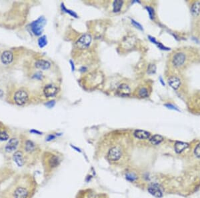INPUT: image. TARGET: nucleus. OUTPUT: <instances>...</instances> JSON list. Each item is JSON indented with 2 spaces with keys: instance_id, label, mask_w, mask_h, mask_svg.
<instances>
[{
  "instance_id": "obj_1",
  "label": "nucleus",
  "mask_w": 200,
  "mask_h": 198,
  "mask_svg": "<svg viewBox=\"0 0 200 198\" xmlns=\"http://www.w3.org/2000/svg\"><path fill=\"white\" fill-rule=\"evenodd\" d=\"M31 181L27 177L23 176L5 190L2 198H30L31 195Z\"/></svg>"
},
{
  "instance_id": "obj_2",
  "label": "nucleus",
  "mask_w": 200,
  "mask_h": 198,
  "mask_svg": "<svg viewBox=\"0 0 200 198\" xmlns=\"http://www.w3.org/2000/svg\"><path fill=\"white\" fill-rule=\"evenodd\" d=\"M192 53L189 49H179L174 52L171 57L172 66L177 70H183L189 65L193 59Z\"/></svg>"
},
{
  "instance_id": "obj_3",
  "label": "nucleus",
  "mask_w": 200,
  "mask_h": 198,
  "mask_svg": "<svg viewBox=\"0 0 200 198\" xmlns=\"http://www.w3.org/2000/svg\"><path fill=\"white\" fill-rule=\"evenodd\" d=\"M45 24H46V19L45 17L43 16L39 17L37 20L33 21L31 23V31L35 35H40Z\"/></svg>"
},
{
  "instance_id": "obj_4",
  "label": "nucleus",
  "mask_w": 200,
  "mask_h": 198,
  "mask_svg": "<svg viewBox=\"0 0 200 198\" xmlns=\"http://www.w3.org/2000/svg\"><path fill=\"white\" fill-rule=\"evenodd\" d=\"M13 100L15 104L18 106H23L26 104L29 100V96L25 90H20L17 91L13 96Z\"/></svg>"
},
{
  "instance_id": "obj_5",
  "label": "nucleus",
  "mask_w": 200,
  "mask_h": 198,
  "mask_svg": "<svg viewBox=\"0 0 200 198\" xmlns=\"http://www.w3.org/2000/svg\"><path fill=\"white\" fill-rule=\"evenodd\" d=\"M122 156V151L118 146H114L110 149L107 157L108 159L112 162H116L121 159Z\"/></svg>"
},
{
  "instance_id": "obj_6",
  "label": "nucleus",
  "mask_w": 200,
  "mask_h": 198,
  "mask_svg": "<svg viewBox=\"0 0 200 198\" xmlns=\"http://www.w3.org/2000/svg\"><path fill=\"white\" fill-rule=\"evenodd\" d=\"M92 41V37L91 36V35L86 33V34L83 35L82 37L79 38L76 42V45L78 48H80V49H85L90 47Z\"/></svg>"
},
{
  "instance_id": "obj_7",
  "label": "nucleus",
  "mask_w": 200,
  "mask_h": 198,
  "mask_svg": "<svg viewBox=\"0 0 200 198\" xmlns=\"http://www.w3.org/2000/svg\"><path fill=\"white\" fill-rule=\"evenodd\" d=\"M148 191L149 193L156 198H161L163 197V191H162L161 187L159 184L153 183L151 184L148 187Z\"/></svg>"
},
{
  "instance_id": "obj_8",
  "label": "nucleus",
  "mask_w": 200,
  "mask_h": 198,
  "mask_svg": "<svg viewBox=\"0 0 200 198\" xmlns=\"http://www.w3.org/2000/svg\"><path fill=\"white\" fill-rule=\"evenodd\" d=\"M13 160L18 167H23L25 164L24 154L21 151H16L13 155Z\"/></svg>"
},
{
  "instance_id": "obj_9",
  "label": "nucleus",
  "mask_w": 200,
  "mask_h": 198,
  "mask_svg": "<svg viewBox=\"0 0 200 198\" xmlns=\"http://www.w3.org/2000/svg\"><path fill=\"white\" fill-rule=\"evenodd\" d=\"M19 145V140L16 138H13L9 140L5 147V151L7 153L14 151L16 150L17 146Z\"/></svg>"
},
{
  "instance_id": "obj_10",
  "label": "nucleus",
  "mask_w": 200,
  "mask_h": 198,
  "mask_svg": "<svg viewBox=\"0 0 200 198\" xmlns=\"http://www.w3.org/2000/svg\"><path fill=\"white\" fill-rule=\"evenodd\" d=\"M58 92V88L54 85L49 84L43 89V93L47 98H52L54 97Z\"/></svg>"
},
{
  "instance_id": "obj_11",
  "label": "nucleus",
  "mask_w": 200,
  "mask_h": 198,
  "mask_svg": "<svg viewBox=\"0 0 200 198\" xmlns=\"http://www.w3.org/2000/svg\"><path fill=\"white\" fill-rule=\"evenodd\" d=\"M167 82L169 86L175 90H177L181 86V79L176 76H172L169 77L167 80Z\"/></svg>"
},
{
  "instance_id": "obj_12",
  "label": "nucleus",
  "mask_w": 200,
  "mask_h": 198,
  "mask_svg": "<svg viewBox=\"0 0 200 198\" xmlns=\"http://www.w3.org/2000/svg\"><path fill=\"white\" fill-rule=\"evenodd\" d=\"M136 43V37L132 36L127 37L122 41V47L126 49H131L135 46Z\"/></svg>"
},
{
  "instance_id": "obj_13",
  "label": "nucleus",
  "mask_w": 200,
  "mask_h": 198,
  "mask_svg": "<svg viewBox=\"0 0 200 198\" xmlns=\"http://www.w3.org/2000/svg\"><path fill=\"white\" fill-rule=\"evenodd\" d=\"M116 92L118 96L122 97H127L130 96L131 93V89L128 85L122 84L118 87V89H117Z\"/></svg>"
},
{
  "instance_id": "obj_14",
  "label": "nucleus",
  "mask_w": 200,
  "mask_h": 198,
  "mask_svg": "<svg viewBox=\"0 0 200 198\" xmlns=\"http://www.w3.org/2000/svg\"><path fill=\"white\" fill-rule=\"evenodd\" d=\"M134 136L136 138L139 139L140 140H150V138H151V134H150V132H147V131L141 130H136L134 133Z\"/></svg>"
},
{
  "instance_id": "obj_15",
  "label": "nucleus",
  "mask_w": 200,
  "mask_h": 198,
  "mask_svg": "<svg viewBox=\"0 0 200 198\" xmlns=\"http://www.w3.org/2000/svg\"><path fill=\"white\" fill-rule=\"evenodd\" d=\"M13 60V53L9 51H5L1 55V61L3 64L9 65Z\"/></svg>"
},
{
  "instance_id": "obj_16",
  "label": "nucleus",
  "mask_w": 200,
  "mask_h": 198,
  "mask_svg": "<svg viewBox=\"0 0 200 198\" xmlns=\"http://www.w3.org/2000/svg\"><path fill=\"white\" fill-rule=\"evenodd\" d=\"M60 159L58 156L55 155H51L47 160V164L50 169H54V168L58 167L60 164Z\"/></svg>"
},
{
  "instance_id": "obj_17",
  "label": "nucleus",
  "mask_w": 200,
  "mask_h": 198,
  "mask_svg": "<svg viewBox=\"0 0 200 198\" xmlns=\"http://www.w3.org/2000/svg\"><path fill=\"white\" fill-rule=\"evenodd\" d=\"M35 66L37 69H40V70H47L51 67V63L48 61L39 59V60L35 61Z\"/></svg>"
},
{
  "instance_id": "obj_18",
  "label": "nucleus",
  "mask_w": 200,
  "mask_h": 198,
  "mask_svg": "<svg viewBox=\"0 0 200 198\" xmlns=\"http://www.w3.org/2000/svg\"><path fill=\"white\" fill-rule=\"evenodd\" d=\"M189 147V144L187 143L182 142H177L174 145V149L177 153H181L184 150H185Z\"/></svg>"
},
{
  "instance_id": "obj_19",
  "label": "nucleus",
  "mask_w": 200,
  "mask_h": 198,
  "mask_svg": "<svg viewBox=\"0 0 200 198\" xmlns=\"http://www.w3.org/2000/svg\"><path fill=\"white\" fill-rule=\"evenodd\" d=\"M191 13L193 17H197L200 15V1H196L191 4Z\"/></svg>"
},
{
  "instance_id": "obj_20",
  "label": "nucleus",
  "mask_w": 200,
  "mask_h": 198,
  "mask_svg": "<svg viewBox=\"0 0 200 198\" xmlns=\"http://www.w3.org/2000/svg\"><path fill=\"white\" fill-rule=\"evenodd\" d=\"M25 150L27 153H33L36 150V146L31 140H27L25 143Z\"/></svg>"
},
{
  "instance_id": "obj_21",
  "label": "nucleus",
  "mask_w": 200,
  "mask_h": 198,
  "mask_svg": "<svg viewBox=\"0 0 200 198\" xmlns=\"http://www.w3.org/2000/svg\"><path fill=\"white\" fill-rule=\"evenodd\" d=\"M163 141V136L159 135V134H155L150 138V142L153 144V145L157 146L161 143Z\"/></svg>"
},
{
  "instance_id": "obj_22",
  "label": "nucleus",
  "mask_w": 200,
  "mask_h": 198,
  "mask_svg": "<svg viewBox=\"0 0 200 198\" xmlns=\"http://www.w3.org/2000/svg\"><path fill=\"white\" fill-rule=\"evenodd\" d=\"M123 3L124 1H121V0H116L113 3V11L115 13H118L119 11H120L121 9H122Z\"/></svg>"
},
{
  "instance_id": "obj_23",
  "label": "nucleus",
  "mask_w": 200,
  "mask_h": 198,
  "mask_svg": "<svg viewBox=\"0 0 200 198\" xmlns=\"http://www.w3.org/2000/svg\"><path fill=\"white\" fill-rule=\"evenodd\" d=\"M138 95L140 98H148L149 96V91H148V89L146 87H142L138 91Z\"/></svg>"
},
{
  "instance_id": "obj_24",
  "label": "nucleus",
  "mask_w": 200,
  "mask_h": 198,
  "mask_svg": "<svg viewBox=\"0 0 200 198\" xmlns=\"http://www.w3.org/2000/svg\"><path fill=\"white\" fill-rule=\"evenodd\" d=\"M47 37L45 35H43V36H41V37H39L38 39V45L39 47L42 48V47H45V45H47Z\"/></svg>"
},
{
  "instance_id": "obj_25",
  "label": "nucleus",
  "mask_w": 200,
  "mask_h": 198,
  "mask_svg": "<svg viewBox=\"0 0 200 198\" xmlns=\"http://www.w3.org/2000/svg\"><path fill=\"white\" fill-rule=\"evenodd\" d=\"M126 178L127 180L131 182H134L138 179L137 175L134 173H128L126 175Z\"/></svg>"
},
{
  "instance_id": "obj_26",
  "label": "nucleus",
  "mask_w": 200,
  "mask_h": 198,
  "mask_svg": "<svg viewBox=\"0 0 200 198\" xmlns=\"http://www.w3.org/2000/svg\"><path fill=\"white\" fill-rule=\"evenodd\" d=\"M148 74H153L156 72V66L155 64H150L148 65V71H147Z\"/></svg>"
},
{
  "instance_id": "obj_27",
  "label": "nucleus",
  "mask_w": 200,
  "mask_h": 198,
  "mask_svg": "<svg viewBox=\"0 0 200 198\" xmlns=\"http://www.w3.org/2000/svg\"><path fill=\"white\" fill-rule=\"evenodd\" d=\"M61 8H62V10L64 11L65 12H66V13H69V14L72 15V16L74 17H76V18H78V15H77V13H75L74 11L70 10V9H67L65 7L64 5H63V4H61Z\"/></svg>"
},
{
  "instance_id": "obj_28",
  "label": "nucleus",
  "mask_w": 200,
  "mask_h": 198,
  "mask_svg": "<svg viewBox=\"0 0 200 198\" xmlns=\"http://www.w3.org/2000/svg\"><path fill=\"white\" fill-rule=\"evenodd\" d=\"M9 136L6 132H0V142L6 141L9 139Z\"/></svg>"
},
{
  "instance_id": "obj_29",
  "label": "nucleus",
  "mask_w": 200,
  "mask_h": 198,
  "mask_svg": "<svg viewBox=\"0 0 200 198\" xmlns=\"http://www.w3.org/2000/svg\"><path fill=\"white\" fill-rule=\"evenodd\" d=\"M146 8L147 9L148 14H149L150 18L151 19H153L154 16H155V11H154L153 8H152L151 7H150V6H146Z\"/></svg>"
},
{
  "instance_id": "obj_30",
  "label": "nucleus",
  "mask_w": 200,
  "mask_h": 198,
  "mask_svg": "<svg viewBox=\"0 0 200 198\" xmlns=\"http://www.w3.org/2000/svg\"><path fill=\"white\" fill-rule=\"evenodd\" d=\"M193 152L196 157L200 158V143L195 146V148H194Z\"/></svg>"
},
{
  "instance_id": "obj_31",
  "label": "nucleus",
  "mask_w": 200,
  "mask_h": 198,
  "mask_svg": "<svg viewBox=\"0 0 200 198\" xmlns=\"http://www.w3.org/2000/svg\"><path fill=\"white\" fill-rule=\"evenodd\" d=\"M132 23L134 25V26L137 27V28L140 29V30H143V27H142L141 24H140V23H138V22H137V21H136L135 20H134V19H132Z\"/></svg>"
},
{
  "instance_id": "obj_32",
  "label": "nucleus",
  "mask_w": 200,
  "mask_h": 198,
  "mask_svg": "<svg viewBox=\"0 0 200 198\" xmlns=\"http://www.w3.org/2000/svg\"><path fill=\"white\" fill-rule=\"evenodd\" d=\"M55 102L54 100H53V101H50V102H47V104H45V106L47 107V108H51L55 106Z\"/></svg>"
},
{
  "instance_id": "obj_33",
  "label": "nucleus",
  "mask_w": 200,
  "mask_h": 198,
  "mask_svg": "<svg viewBox=\"0 0 200 198\" xmlns=\"http://www.w3.org/2000/svg\"><path fill=\"white\" fill-rule=\"evenodd\" d=\"M55 138H56V136H55L54 134H49V135L46 138V141L50 142L51 140H54Z\"/></svg>"
},
{
  "instance_id": "obj_34",
  "label": "nucleus",
  "mask_w": 200,
  "mask_h": 198,
  "mask_svg": "<svg viewBox=\"0 0 200 198\" xmlns=\"http://www.w3.org/2000/svg\"><path fill=\"white\" fill-rule=\"evenodd\" d=\"M165 106H166L167 108H169V109H171V110L179 111V110H178V109H177V108H175V106H173V105H171V104H165Z\"/></svg>"
},
{
  "instance_id": "obj_35",
  "label": "nucleus",
  "mask_w": 200,
  "mask_h": 198,
  "mask_svg": "<svg viewBox=\"0 0 200 198\" xmlns=\"http://www.w3.org/2000/svg\"><path fill=\"white\" fill-rule=\"evenodd\" d=\"M157 45H158V47H159V48H160L161 49H163V50H169V48H167V47H165V46H163V45H162L161 43H157Z\"/></svg>"
},
{
  "instance_id": "obj_36",
  "label": "nucleus",
  "mask_w": 200,
  "mask_h": 198,
  "mask_svg": "<svg viewBox=\"0 0 200 198\" xmlns=\"http://www.w3.org/2000/svg\"><path fill=\"white\" fill-rule=\"evenodd\" d=\"M34 78H36V79H39V80H40V79L42 78V75H41L40 73H37V74H36L35 75Z\"/></svg>"
},
{
  "instance_id": "obj_37",
  "label": "nucleus",
  "mask_w": 200,
  "mask_h": 198,
  "mask_svg": "<svg viewBox=\"0 0 200 198\" xmlns=\"http://www.w3.org/2000/svg\"><path fill=\"white\" fill-rule=\"evenodd\" d=\"M149 39H150V40L151 41V42H153V43H155V44H157V41L155 40V39L154 38V37H151V36H149Z\"/></svg>"
},
{
  "instance_id": "obj_38",
  "label": "nucleus",
  "mask_w": 200,
  "mask_h": 198,
  "mask_svg": "<svg viewBox=\"0 0 200 198\" xmlns=\"http://www.w3.org/2000/svg\"><path fill=\"white\" fill-rule=\"evenodd\" d=\"M30 132L31 133H33V134H38V135H41V134H42V133H41L40 132H39V131H37V130H31Z\"/></svg>"
},
{
  "instance_id": "obj_39",
  "label": "nucleus",
  "mask_w": 200,
  "mask_h": 198,
  "mask_svg": "<svg viewBox=\"0 0 200 198\" xmlns=\"http://www.w3.org/2000/svg\"><path fill=\"white\" fill-rule=\"evenodd\" d=\"M70 64H71V67H72V72H74V71L75 70L74 63L73 62V61H72V60H70Z\"/></svg>"
},
{
  "instance_id": "obj_40",
  "label": "nucleus",
  "mask_w": 200,
  "mask_h": 198,
  "mask_svg": "<svg viewBox=\"0 0 200 198\" xmlns=\"http://www.w3.org/2000/svg\"><path fill=\"white\" fill-rule=\"evenodd\" d=\"M72 147L73 148H74V149H76L77 151L81 152V150H80V149H79V148H76V147H75V146H72Z\"/></svg>"
},
{
  "instance_id": "obj_41",
  "label": "nucleus",
  "mask_w": 200,
  "mask_h": 198,
  "mask_svg": "<svg viewBox=\"0 0 200 198\" xmlns=\"http://www.w3.org/2000/svg\"><path fill=\"white\" fill-rule=\"evenodd\" d=\"M160 82H161V83L162 84V85H163V86H165V84H164V83L163 82V80H162L161 78H160Z\"/></svg>"
}]
</instances>
